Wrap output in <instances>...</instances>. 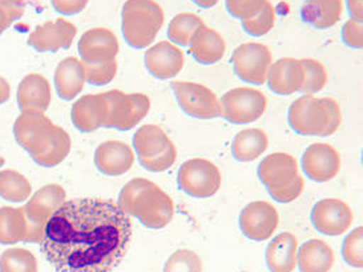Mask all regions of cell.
<instances>
[{
  "label": "cell",
  "instance_id": "7a4b0ae2",
  "mask_svg": "<svg viewBox=\"0 0 363 272\" xmlns=\"http://www.w3.org/2000/svg\"><path fill=\"white\" fill-rule=\"evenodd\" d=\"M118 206L148 229H164L174 215L171 197L150 179L133 178L121 188Z\"/></svg>",
  "mask_w": 363,
  "mask_h": 272
},
{
  "label": "cell",
  "instance_id": "ffe728a7",
  "mask_svg": "<svg viewBox=\"0 0 363 272\" xmlns=\"http://www.w3.org/2000/svg\"><path fill=\"white\" fill-rule=\"evenodd\" d=\"M145 68L153 77L169 80L182 72L184 53L169 42H157L145 52Z\"/></svg>",
  "mask_w": 363,
  "mask_h": 272
},
{
  "label": "cell",
  "instance_id": "c3c4849f",
  "mask_svg": "<svg viewBox=\"0 0 363 272\" xmlns=\"http://www.w3.org/2000/svg\"><path fill=\"white\" fill-rule=\"evenodd\" d=\"M194 1L199 7H201V8H212L214 7L217 3H218V0H192Z\"/></svg>",
  "mask_w": 363,
  "mask_h": 272
},
{
  "label": "cell",
  "instance_id": "4dcf8cb0",
  "mask_svg": "<svg viewBox=\"0 0 363 272\" xmlns=\"http://www.w3.org/2000/svg\"><path fill=\"white\" fill-rule=\"evenodd\" d=\"M28 231L30 227L24 208H0V244L27 243Z\"/></svg>",
  "mask_w": 363,
  "mask_h": 272
},
{
  "label": "cell",
  "instance_id": "3957f363",
  "mask_svg": "<svg viewBox=\"0 0 363 272\" xmlns=\"http://www.w3.org/2000/svg\"><path fill=\"white\" fill-rule=\"evenodd\" d=\"M164 21V10L155 0H127L121 10L123 36L135 50L150 47Z\"/></svg>",
  "mask_w": 363,
  "mask_h": 272
},
{
  "label": "cell",
  "instance_id": "7402d4cb",
  "mask_svg": "<svg viewBox=\"0 0 363 272\" xmlns=\"http://www.w3.org/2000/svg\"><path fill=\"white\" fill-rule=\"evenodd\" d=\"M303 79L305 74L301 60L284 57L277 63L272 64L267 80L272 92L279 96H289L298 92L303 84Z\"/></svg>",
  "mask_w": 363,
  "mask_h": 272
},
{
  "label": "cell",
  "instance_id": "f6af8a7d",
  "mask_svg": "<svg viewBox=\"0 0 363 272\" xmlns=\"http://www.w3.org/2000/svg\"><path fill=\"white\" fill-rule=\"evenodd\" d=\"M89 0H51L55 10L62 15H76L86 8Z\"/></svg>",
  "mask_w": 363,
  "mask_h": 272
},
{
  "label": "cell",
  "instance_id": "e575fe53",
  "mask_svg": "<svg viewBox=\"0 0 363 272\" xmlns=\"http://www.w3.org/2000/svg\"><path fill=\"white\" fill-rule=\"evenodd\" d=\"M301 64L303 68L305 79L299 92L303 94H318L328 83V72L323 64L314 59H302Z\"/></svg>",
  "mask_w": 363,
  "mask_h": 272
},
{
  "label": "cell",
  "instance_id": "603a6c76",
  "mask_svg": "<svg viewBox=\"0 0 363 272\" xmlns=\"http://www.w3.org/2000/svg\"><path fill=\"white\" fill-rule=\"evenodd\" d=\"M51 104V88L42 74H27L18 86V105L22 112L44 113Z\"/></svg>",
  "mask_w": 363,
  "mask_h": 272
},
{
  "label": "cell",
  "instance_id": "5b68a950",
  "mask_svg": "<svg viewBox=\"0 0 363 272\" xmlns=\"http://www.w3.org/2000/svg\"><path fill=\"white\" fill-rule=\"evenodd\" d=\"M221 173L213 162L192 158L182 164L177 173V185L193 198H211L221 188Z\"/></svg>",
  "mask_w": 363,
  "mask_h": 272
},
{
  "label": "cell",
  "instance_id": "7c38bea8",
  "mask_svg": "<svg viewBox=\"0 0 363 272\" xmlns=\"http://www.w3.org/2000/svg\"><path fill=\"white\" fill-rule=\"evenodd\" d=\"M311 223L323 235L337 237L350 229L354 214L350 206L341 199H322L311 210Z\"/></svg>",
  "mask_w": 363,
  "mask_h": 272
},
{
  "label": "cell",
  "instance_id": "6da1fadb",
  "mask_svg": "<svg viewBox=\"0 0 363 272\" xmlns=\"http://www.w3.org/2000/svg\"><path fill=\"white\" fill-rule=\"evenodd\" d=\"M133 227L111 199L67 200L44 227L40 250L57 272H112L123 262Z\"/></svg>",
  "mask_w": 363,
  "mask_h": 272
},
{
  "label": "cell",
  "instance_id": "9a60e30c",
  "mask_svg": "<svg viewBox=\"0 0 363 272\" xmlns=\"http://www.w3.org/2000/svg\"><path fill=\"white\" fill-rule=\"evenodd\" d=\"M257 176L267 188V193L281 190L297 179L299 176L298 164L296 158L288 153H273L259 162Z\"/></svg>",
  "mask_w": 363,
  "mask_h": 272
},
{
  "label": "cell",
  "instance_id": "5bb4252c",
  "mask_svg": "<svg viewBox=\"0 0 363 272\" xmlns=\"http://www.w3.org/2000/svg\"><path fill=\"white\" fill-rule=\"evenodd\" d=\"M301 165L306 177L322 183L337 177L341 169V156L329 144H313L305 150Z\"/></svg>",
  "mask_w": 363,
  "mask_h": 272
},
{
  "label": "cell",
  "instance_id": "d590c367",
  "mask_svg": "<svg viewBox=\"0 0 363 272\" xmlns=\"http://www.w3.org/2000/svg\"><path fill=\"white\" fill-rule=\"evenodd\" d=\"M274 23H276L274 7L269 0H267L262 10L259 11L256 16L246 21H241V26L247 35L259 38L267 35V32L272 31V28L274 27Z\"/></svg>",
  "mask_w": 363,
  "mask_h": 272
},
{
  "label": "cell",
  "instance_id": "ac0fdd59",
  "mask_svg": "<svg viewBox=\"0 0 363 272\" xmlns=\"http://www.w3.org/2000/svg\"><path fill=\"white\" fill-rule=\"evenodd\" d=\"M109 115V103L106 94H86L72 105L71 118L74 125L83 133L104 128Z\"/></svg>",
  "mask_w": 363,
  "mask_h": 272
},
{
  "label": "cell",
  "instance_id": "f1b7e54d",
  "mask_svg": "<svg viewBox=\"0 0 363 272\" xmlns=\"http://www.w3.org/2000/svg\"><path fill=\"white\" fill-rule=\"evenodd\" d=\"M334 251L326 242L311 239L299 247L297 262L301 272H329L334 266Z\"/></svg>",
  "mask_w": 363,
  "mask_h": 272
},
{
  "label": "cell",
  "instance_id": "b9f144b4",
  "mask_svg": "<svg viewBox=\"0 0 363 272\" xmlns=\"http://www.w3.org/2000/svg\"><path fill=\"white\" fill-rule=\"evenodd\" d=\"M342 40L343 42L355 50H361L363 47V27L362 23L355 21H347L342 27Z\"/></svg>",
  "mask_w": 363,
  "mask_h": 272
},
{
  "label": "cell",
  "instance_id": "681fc988",
  "mask_svg": "<svg viewBox=\"0 0 363 272\" xmlns=\"http://www.w3.org/2000/svg\"><path fill=\"white\" fill-rule=\"evenodd\" d=\"M4 164H6V159H4V158L0 157V168H1Z\"/></svg>",
  "mask_w": 363,
  "mask_h": 272
},
{
  "label": "cell",
  "instance_id": "e0dca14e",
  "mask_svg": "<svg viewBox=\"0 0 363 272\" xmlns=\"http://www.w3.org/2000/svg\"><path fill=\"white\" fill-rule=\"evenodd\" d=\"M75 26L65 19L47 21L36 27L28 38V45L38 52H57L68 50L76 36Z\"/></svg>",
  "mask_w": 363,
  "mask_h": 272
},
{
  "label": "cell",
  "instance_id": "4316f807",
  "mask_svg": "<svg viewBox=\"0 0 363 272\" xmlns=\"http://www.w3.org/2000/svg\"><path fill=\"white\" fill-rule=\"evenodd\" d=\"M71 152V137L63 128L54 125L50 136L30 156L43 168H54L62 164Z\"/></svg>",
  "mask_w": 363,
  "mask_h": 272
},
{
  "label": "cell",
  "instance_id": "836d02e7",
  "mask_svg": "<svg viewBox=\"0 0 363 272\" xmlns=\"http://www.w3.org/2000/svg\"><path fill=\"white\" fill-rule=\"evenodd\" d=\"M0 272H38V262L28 250L10 249L0 256Z\"/></svg>",
  "mask_w": 363,
  "mask_h": 272
},
{
  "label": "cell",
  "instance_id": "7bdbcfd3",
  "mask_svg": "<svg viewBox=\"0 0 363 272\" xmlns=\"http://www.w3.org/2000/svg\"><path fill=\"white\" fill-rule=\"evenodd\" d=\"M303 188H305V181L301 176H298L291 185L281 188V190L270 191L269 196L274 200H277L278 203H289V202H293L298 198L303 191Z\"/></svg>",
  "mask_w": 363,
  "mask_h": 272
},
{
  "label": "cell",
  "instance_id": "ba28073f",
  "mask_svg": "<svg viewBox=\"0 0 363 272\" xmlns=\"http://www.w3.org/2000/svg\"><path fill=\"white\" fill-rule=\"evenodd\" d=\"M65 202V190L56 183L47 185L33 194L24 206L30 227L27 243H40L47 222Z\"/></svg>",
  "mask_w": 363,
  "mask_h": 272
},
{
  "label": "cell",
  "instance_id": "1f68e13d",
  "mask_svg": "<svg viewBox=\"0 0 363 272\" xmlns=\"http://www.w3.org/2000/svg\"><path fill=\"white\" fill-rule=\"evenodd\" d=\"M31 183L21 173L7 169L0 171V197L9 202L21 203L31 196Z\"/></svg>",
  "mask_w": 363,
  "mask_h": 272
},
{
  "label": "cell",
  "instance_id": "74e56055",
  "mask_svg": "<svg viewBox=\"0 0 363 272\" xmlns=\"http://www.w3.org/2000/svg\"><path fill=\"white\" fill-rule=\"evenodd\" d=\"M343 261L355 268L363 267V229L357 227L345 238L342 244Z\"/></svg>",
  "mask_w": 363,
  "mask_h": 272
},
{
  "label": "cell",
  "instance_id": "ab89813d",
  "mask_svg": "<svg viewBox=\"0 0 363 272\" xmlns=\"http://www.w3.org/2000/svg\"><path fill=\"white\" fill-rule=\"evenodd\" d=\"M267 0H225L226 10L230 16L246 21L256 16L262 10Z\"/></svg>",
  "mask_w": 363,
  "mask_h": 272
},
{
  "label": "cell",
  "instance_id": "8d00e7d4",
  "mask_svg": "<svg viewBox=\"0 0 363 272\" xmlns=\"http://www.w3.org/2000/svg\"><path fill=\"white\" fill-rule=\"evenodd\" d=\"M162 272H203V261L192 250H179L165 263Z\"/></svg>",
  "mask_w": 363,
  "mask_h": 272
},
{
  "label": "cell",
  "instance_id": "4fadbf2b",
  "mask_svg": "<svg viewBox=\"0 0 363 272\" xmlns=\"http://www.w3.org/2000/svg\"><path fill=\"white\" fill-rule=\"evenodd\" d=\"M279 223L278 211L265 200H256L245 206L240 214V229L246 238L252 241L269 239Z\"/></svg>",
  "mask_w": 363,
  "mask_h": 272
},
{
  "label": "cell",
  "instance_id": "8fae6325",
  "mask_svg": "<svg viewBox=\"0 0 363 272\" xmlns=\"http://www.w3.org/2000/svg\"><path fill=\"white\" fill-rule=\"evenodd\" d=\"M235 74L247 84L262 85L267 81L273 56L267 45L246 42L232 55Z\"/></svg>",
  "mask_w": 363,
  "mask_h": 272
},
{
  "label": "cell",
  "instance_id": "9c48e42d",
  "mask_svg": "<svg viewBox=\"0 0 363 272\" xmlns=\"http://www.w3.org/2000/svg\"><path fill=\"white\" fill-rule=\"evenodd\" d=\"M290 128L301 136L325 137L329 118L322 98L314 94H303L289 108Z\"/></svg>",
  "mask_w": 363,
  "mask_h": 272
},
{
  "label": "cell",
  "instance_id": "7dc6e473",
  "mask_svg": "<svg viewBox=\"0 0 363 272\" xmlns=\"http://www.w3.org/2000/svg\"><path fill=\"white\" fill-rule=\"evenodd\" d=\"M11 94V89H10V84L7 83L6 79L0 77V105L6 101H9Z\"/></svg>",
  "mask_w": 363,
  "mask_h": 272
},
{
  "label": "cell",
  "instance_id": "ee69618b",
  "mask_svg": "<svg viewBox=\"0 0 363 272\" xmlns=\"http://www.w3.org/2000/svg\"><path fill=\"white\" fill-rule=\"evenodd\" d=\"M322 101H323V104L326 106L328 118H329V124H328V129H326L325 137H329L331 135H334L338 130L340 125H341V108H340L338 103L334 98H330V97H323Z\"/></svg>",
  "mask_w": 363,
  "mask_h": 272
},
{
  "label": "cell",
  "instance_id": "d6986e66",
  "mask_svg": "<svg viewBox=\"0 0 363 272\" xmlns=\"http://www.w3.org/2000/svg\"><path fill=\"white\" fill-rule=\"evenodd\" d=\"M52 128V121L44 113L22 112L13 124V136L16 142L31 154L50 136Z\"/></svg>",
  "mask_w": 363,
  "mask_h": 272
},
{
  "label": "cell",
  "instance_id": "f35d334b",
  "mask_svg": "<svg viewBox=\"0 0 363 272\" xmlns=\"http://www.w3.org/2000/svg\"><path fill=\"white\" fill-rule=\"evenodd\" d=\"M83 65H84L86 83L96 85V86L109 84L118 74V62L116 60L100 64L83 63Z\"/></svg>",
  "mask_w": 363,
  "mask_h": 272
},
{
  "label": "cell",
  "instance_id": "cb8c5ba5",
  "mask_svg": "<svg viewBox=\"0 0 363 272\" xmlns=\"http://www.w3.org/2000/svg\"><path fill=\"white\" fill-rule=\"evenodd\" d=\"M225 51L224 38L205 24L194 31L189 42V53L197 63L203 65L218 63L224 57Z\"/></svg>",
  "mask_w": 363,
  "mask_h": 272
},
{
  "label": "cell",
  "instance_id": "277c9868",
  "mask_svg": "<svg viewBox=\"0 0 363 272\" xmlns=\"http://www.w3.org/2000/svg\"><path fill=\"white\" fill-rule=\"evenodd\" d=\"M133 147L140 165L153 173L171 169L177 159V149L160 126H141L133 136Z\"/></svg>",
  "mask_w": 363,
  "mask_h": 272
},
{
  "label": "cell",
  "instance_id": "30bf717a",
  "mask_svg": "<svg viewBox=\"0 0 363 272\" xmlns=\"http://www.w3.org/2000/svg\"><path fill=\"white\" fill-rule=\"evenodd\" d=\"M171 86L185 115L200 120H211L223 115L220 100L208 86L188 81H173Z\"/></svg>",
  "mask_w": 363,
  "mask_h": 272
},
{
  "label": "cell",
  "instance_id": "8992f818",
  "mask_svg": "<svg viewBox=\"0 0 363 272\" xmlns=\"http://www.w3.org/2000/svg\"><path fill=\"white\" fill-rule=\"evenodd\" d=\"M221 109L226 121L235 125L252 124L265 113L267 98L255 88H235L221 97Z\"/></svg>",
  "mask_w": 363,
  "mask_h": 272
},
{
  "label": "cell",
  "instance_id": "d6a6232c",
  "mask_svg": "<svg viewBox=\"0 0 363 272\" xmlns=\"http://www.w3.org/2000/svg\"><path fill=\"white\" fill-rule=\"evenodd\" d=\"M203 24L205 23L199 15L192 12H182L172 19L167 35L171 39V42H176L182 47H186L189 45L194 31Z\"/></svg>",
  "mask_w": 363,
  "mask_h": 272
},
{
  "label": "cell",
  "instance_id": "f546056e",
  "mask_svg": "<svg viewBox=\"0 0 363 272\" xmlns=\"http://www.w3.org/2000/svg\"><path fill=\"white\" fill-rule=\"evenodd\" d=\"M269 147L267 133L261 129H245L240 132L232 144V156L240 162H252L261 157Z\"/></svg>",
  "mask_w": 363,
  "mask_h": 272
},
{
  "label": "cell",
  "instance_id": "484cf974",
  "mask_svg": "<svg viewBox=\"0 0 363 272\" xmlns=\"http://www.w3.org/2000/svg\"><path fill=\"white\" fill-rule=\"evenodd\" d=\"M267 264L270 272H293L297 267V238L282 232L267 244Z\"/></svg>",
  "mask_w": 363,
  "mask_h": 272
},
{
  "label": "cell",
  "instance_id": "44dd1931",
  "mask_svg": "<svg viewBox=\"0 0 363 272\" xmlns=\"http://www.w3.org/2000/svg\"><path fill=\"white\" fill-rule=\"evenodd\" d=\"M135 162L133 150L121 141L103 142L95 152V165L97 170L109 177L123 176L132 168Z\"/></svg>",
  "mask_w": 363,
  "mask_h": 272
},
{
  "label": "cell",
  "instance_id": "83f0119b",
  "mask_svg": "<svg viewBox=\"0 0 363 272\" xmlns=\"http://www.w3.org/2000/svg\"><path fill=\"white\" fill-rule=\"evenodd\" d=\"M342 12V0H305L301 18L317 30H328L341 21Z\"/></svg>",
  "mask_w": 363,
  "mask_h": 272
},
{
  "label": "cell",
  "instance_id": "52a82bcc",
  "mask_svg": "<svg viewBox=\"0 0 363 272\" xmlns=\"http://www.w3.org/2000/svg\"><path fill=\"white\" fill-rule=\"evenodd\" d=\"M109 103V115L104 128L130 130L139 125L150 109L148 96L143 94H127L118 89L106 92Z\"/></svg>",
  "mask_w": 363,
  "mask_h": 272
},
{
  "label": "cell",
  "instance_id": "2e32d148",
  "mask_svg": "<svg viewBox=\"0 0 363 272\" xmlns=\"http://www.w3.org/2000/svg\"><path fill=\"white\" fill-rule=\"evenodd\" d=\"M82 63L100 64L116 60L120 45L118 38L108 28H92L83 33L79 40Z\"/></svg>",
  "mask_w": 363,
  "mask_h": 272
},
{
  "label": "cell",
  "instance_id": "60d3db41",
  "mask_svg": "<svg viewBox=\"0 0 363 272\" xmlns=\"http://www.w3.org/2000/svg\"><path fill=\"white\" fill-rule=\"evenodd\" d=\"M26 12L24 0H0V35L7 31L12 23L22 19Z\"/></svg>",
  "mask_w": 363,
  "mask_h": 272
},
{
  "label": "cell",
  "instance_id": "bcb514c9",
  "mask_svg": "<svg viewBox=\"0 0 363 272\" xmlns=\"http://www.w3.org/2000/svg\"><path fill=\"white\" fill-rule=\"evenodd\" d=\"M349 15L352 21L362 23L363 21V4L362 0H346Z\"/></svg>",
  "mask_w": 363,
  "mask_h": 272
},
{
  "label": "cell",
  "instance_id": "d4e9b609",
  "mask_svg": "<svg viewBox=\"0 0 363 272\" xmlns=\"http://www.w3.org/2000/svg\"><path fill=\"white\" fill-rule=\"evenodd\" d=\"M86 84L84 65L76 57L62 60L55 72V88L60 98L65 101L74 100Z\"/></svg>",
  "mask_w": 363,
  "mask_h": 272
}]
</instances>
